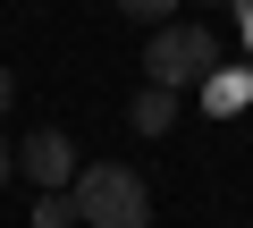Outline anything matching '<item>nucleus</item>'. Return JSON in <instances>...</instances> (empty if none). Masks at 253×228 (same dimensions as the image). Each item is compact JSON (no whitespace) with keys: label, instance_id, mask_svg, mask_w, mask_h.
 Listing matches in <instances>:
<instances>
[{"label":"nucleus","instance_id":"1","mask_svg":"<svg viewBox=\"0 0 253 228\" xmlns=\"http://www.w3.org/2000/svg\"><path fill=\"white\" fill-rule=\"evenodd\" d=\"M76 220L84 228H152V186L126 161H93L76 178Z\"/></svg>","mask_w":253,"mask_h":228},{"label":"nucleus","instance_id":"2","mask_svg":"<svg viewBox=\"0 0 253 228\" xmlns=\"http://www.w3.org/2000/svg\"><path fill=\"white\" fill-rule=\"evenodd\" d=\"M144 68H152V85L186 93V85H203V76L219 68V34H211V26H161L152 51H144Z\"/></svg>","mask_w":253,"mask_h":228},{"label":"nucleus","instance_id":"3","mask_svg":"<svg viewBox=\"0 0 253 228\" xmlns=\"http://www.w3.org/2000/svg\"><path fill=\"white\" fill-rule=\"evenodd\" d=\"M17 169H26L42 194H51V186H68V178H76V144H68L59 127H34V136L17 144Z\"/></svg>","mask_w":253,"mask_h":228},{"label":"nucleus","instance_id":"4","mask_svg":"<svg viewBox=\"0 0 253 228\" xmlns=\"http://www.w3.org/2000/svg\"><path fill=\"white\" fill-rule=\"evenodd\" d=\"M126 119H135V136H169V119H177V93H169V85H144Z\"/></svg>","mask_w":253,"mask_h":228},{"label":"nucleus","instance_id":"5","mask_svg":"<svg viewBox=\"0 0 253 228\" xmlns=\"http://www.w3.org/2000/svg\"><path fill=\"white\" fill-rule=\"evenodd\" d=\"M253 101V76L236 68V76H203V110H211V119H228V110H245Z\"/></svg>","mask_w":253,"mask_h":228},{"label":"nucleus","instance_id":"6","mask_svg":"<svg viewBox=\"0 0 253 228\" xmlns=\"http://www.w3.org/2000/svg\"><path fill=\"white\" fill-rule=\"evenodd\" d=\"M34 228H76V194H59V186H51V194L34 203Z\"/></svg>","mask_w":253,"mask_h":228},{"label":"nucleus","instance_id":"7","mask_svg":"<svg viewBox=\"0 0 253 228\" xmlns=\"http://www.w3.org/2000/svg\"><path fill=\"white\" fill-rule=\"evenodd\" d=\"M118 9L135 17V26H152V17H169V9H177V0H118Z\"/></svg>","mask_w":253,"mask_h":228},{"label":"nucleus","instance_id":"8","mask_svg":"<svg viewBox=\"0 0 253 228\" xmlns=\"http://www.w3.org/2000/svg\"><path fill=\"white\" fill-rule=\"evenodd\" d=\"M228 9H236V26H245V51H253V0H228Z\"/></svg>","mask_w":253,"mask_h":228},{"label":"nucleus","instance_id":"9","mask_svg":"<svg viewBox=\"0 0 253 228\" xmlns=\"http://www.w3.org/2000/svg\"><path fill=\"white\" fill-rule=\"evenodd\" d=\"M17 178V152H9V136H0V186H9Z\"/></svg>","mask_w":253,"mask_h":228},{"label":"nucleus","instance_id":"10","mask_svg":"<svg viewBox=\"0 0 253 228\" xmlns=\"http://www.w3.org/2000/svg\"><path fill=\"white\" fill-rule=\"evenodd\" d=\"M9 93H17V85H9V68H0V110H9Z\"/></svg>","mask_w":253,"mask_h":228},{"label":"nucleus","instance_id":"11","mask_svg":"<svg viewBox=\"0 0 253 228\" xmlns=\"http://www.w3.org/2000/svg\"><path fill=\"white\" fill-rule=\"evenodd\" d=\"M219 9H228V0H219Z\"/></svg>","mask_w":253,"mask_h":228}]
</instances>
